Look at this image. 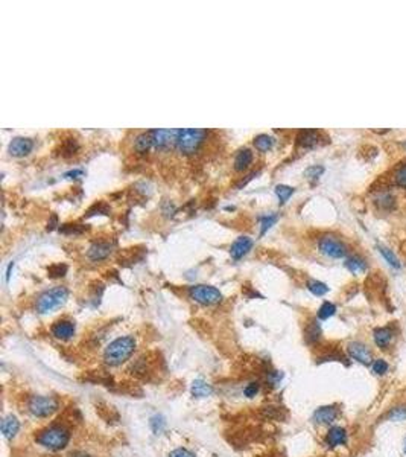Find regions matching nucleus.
Instances as JSON below:
<instances>
[{
  "mask_svg": "<svg viewBox=\"0 0 406 457\" xmlns=\"http://www.w3.org/2000/svg\"><path fill=\"white\" fill-rule=\"evenodd\" d=\"M70 439L72 433L64 424H52L35 433V442L49 451L64 450L69 445Z\"/></svg>",
  "mask_w": 406,
  "mask_h": 457,
  "instance_id": "nucleus-1",
  "label": "nucleus"
},
{
  "mask_svg": "<svg viewBox=\"0 0 406 457\" xmlns=\"http://www.w3.org/2000/svg\"><path fill=\"white\" fill-rule=\"evenodd\" d=\"M136 346H137V341L134 337L131 335L118 337L105 348L104 361L111 368L122 366L123 363H126L132 357V354L136 352Z\"/></svg>",
  "mask_w": 406,
  "mask_h": 457,
  "instance_id": "nucleus-2",
  "label": "nucleus"
},
{
  "mask_svg": "<svg viewBox=\"0 0 406 457\" xmlns=\"http://www.w3.org/2000/svg\"><path fill=\"white\" fill-rule=\"evenodd\" d=\"M205 137H207V131H205V130H200V128L178 130V136H177V145H175V148H177L183 156H194V154L198 153L200 148L203 147Z\"/></svg>",
  "mask_w": 406,
  "mask_h": 457,
  "instance_id": "nucleus-3",
  "label": "nucleus"
},
{
  "mask_svg": "<svg viewBox=\"0 0 406 457\" xmlns=\"http://www.w3.org/2000/svg\"><path fill=\"white\" fill-rule=\"evenodd\" d=\"M67 299H69V290L66 287H55L41 294L37 299L35 308L40 314H47L63 306L67 302Z\"/></svg>",
  "mask_w": 406,
  "mask_h": 457,
  "instance_id": "nucleus-4",
  "label": "nucleus"
},
{
  "mask_svg": "<svg viewBox=\"0 0 406 457\" xmlns=\"http://www.w3.org/2000/svg\"><path fill=\"white\" fill-rule=\"evenodd\" d=\"M28 412L35 417H50L60 410V401L55 396L34 395L26 403Z\"/></svg>",
  "mask_w": 406,
  "mask_h": 457,
  "instance_id": "nucleus-5",
  "label": "nucleus"
},
{
  "mask_svg": "<svg viewBox=\"0 0 406 457\" xmlns=\"http://www.w3.org/2000/svg\"><path fill=\"white\" fill-rule=\"evenodd\" d=\"M187 293L192 300L204 306H211L222 300V293L211 285H192Z\"/></svg>",
  "mask_w": 406,
  "mask_h": 457,
  "instance_id": "nucleus-6",
  "label": "nucleus"
},
{
  "mask_svg": "<svg viewBox=\"0 0 406 457\" xmlns=\"http://www.w3.org/2000/svg\"><path fill=\"white\" fill-rule=\"evenodd\" d=\"M318 249L324 256L332 259H341L347 254L345 244L333 235H323L318 240Z\"/></svg>",
  "mask_w": 406,
  "mask_h": 457,
  "instance_id": "nucleus-7",
  "label": "nucleus"
},
{
  "mask_svg": "<svg viewBox=\"0 0 406 457\" xmlns=\"http://www.w3.org/2000/svg\"><path fill=\"white\" fill-rule=\"evenodd\" d=\"M152 134V142L156 150H167L169 147L177 145V136L178 130H151Z\"/></svg>",
  "mask_w": 406,
  "mask_h": 457,
  "instance_id": "nucleus-8",
  "label": "nucleus"
},
{
  "mask_svg": "<svg viewBox=\"0 0 406 457\" xmlns=\"http://www.w3.org/2000/svg\"><path fill=\"white\" fill-rule=\"evenodd\" d=\"M75 333H76V325L73 320H69V319H60L50 326V334L61 341H69L70 338H73Z\"/></svg>",
  "mask_w": 406,
  "mask_h": 457,
  "instance_id": "nucleus-9",
  "label": "nucleus"
},
{
  "mask_svg": "<svg viewBox=\"0 0 406 457\" xmlns=\"http://www.w3.org/2000/svg\"><path fill=\"white\" fill-rule=\"evenodd\" d=\"M347 352H349V355L353 358V360H356L358 363H361V364H371V361H373V355H371V351L366 348L364 343H359V341H352V343H349V346H347Z\"/></svg>",
  "mask_w": 406,
  "mask_h": 457,
  "instance_id": "nucleus-10",
  "label": "nucleus"
},
{
  "mask_svg": "<svg viewBox=\"0 0 406 457\" xmlns=\"http://www.w3.org/2000/svg\"><path fill=\"white\" fill-rule=\"evenodd\" d=\"M34 148V140L29 137H14L8 147V151L12 157H25Z\"/></svg>",
  "mask_w": 406,
  "mask_h": 457,
  "instance_id": "nucleus-11",
  "label": "nucleus"
},
{
  "mask_svg": "<svg viewBox=\"0 0 406 457\" xmlns=\"http://www.w3.org/2000/svg\"><path fill=\"white\" fill-rule=\"evenodd\" d=\"M295 140H297L298 147L311 150V148H315L317 145H320L321 134L317 130H300Z\"/></svg>",
  "mask_w": 406,
  "mask_h": 457,
  "instance_id": "nucleus-12",
  "label": "nucleus"
},
{
  "mask_svg": "<svg viewBox=\"0 0 406 457\" xmlns=\"http://www.w3.org/2000/svg\"><path fill=\"white\" fill-rule=\"evenodd\" d=\"M111 250L113 244L110 241H94L87 250V256L91 261H102L110 256Z\"/></svg>",
  "mask_w": 406,
  "mask_h": 457,
  "instance_id": "nucleus-13",
  "label": "nucleus"
},
{
  "mask_svg": "<svg viewBox=\"0 0 406 457\" xmlns=\"http://www.w3.org/2000/svg\"><path fill=\"white\" fill-rule=\"evenodd\" d=\"M338 416H339V410L335 406H325V407H320L315 410L314 421L320 425H328V424L335 422Z\"/></svg>",
  "mask_w": 406,
  "mask_h": 457,
  "instance_id": "nucleus-14",
  "label": "nucleus"
},
{
  "mask_svg": "<svg viewBox=\"0 0 406 457\" xmlns=\"http://www.w3.org/2000/svg\"><path fill=\"white\" fill-rule=\"evenodd\" d=\"M253 249V240L248 236H239L230 247V254L235 261L242 259L245 254Z\"/></svg>",
  "mask_w": 406,
  "mask_h": 457,
  "instance_id": "nucleus-15",
  "label": "nucleus"
},
{
  "mask_svg": "<svg viewBox=\"0 0 406 457\" xmlns=\"http://www.w3.org/2000/svg\"><path fill=\"white\" fill-rule=\"evenodd\" d=\"M347 442V431L342 427H332L325 434V444L330 448L344 445Z\"/></svg>",
  "mask_w": 406,
  "mask_h": 457,
  "instance_id": "nucleus-16",
  "label": "nucleus"
},
{
  "mask_svg": "<svg viewBox=\"0 0 406 457\" xmlns=\"http://www.w3.org/2000/svg\"><path fill=\"white\" fill-rule=\"evenodd\" d=\"M18 430H20V422H18V419L15 416L9 415L3 417V421H2V433L8 441L14 439L17 436Z\"/></svg>",
  "mask_w": 406,
  "mask_h": 457,
  "instance_id": "nucleus-17",
  "label": "nucleus"
},
{
  "mask_svg": "<svg viewBox=\"0 0 406 457\" xmlns=\"http://www.w3.org/2000/svg\"><path fill=\"white\" fill-rule=\"evenodd\" d=\"M151 148H154V142H152V134L151 131H145L136 136L134 139V150L139 154H145L148 153Z\"/></svg>",
  "mask_w": 406,
  "mask_h": 457,
  "instance_id": "nucleus-18",
  "label": "nucleus"
},
{
  "mask_svg": "<svg viewBox=\"0 0 406 457\" xmlns=\"http://www.w3.org/2000/svg\"><path fill=\"white\" fill-rule=\"evenodd\" d=\"M374 343L377 348L380 349H386L393 340V330L390 326H383V328H377L374 334H373Z\"/></svg>",
  "mask_w": 406,
  "mask_h": 457,
  "instance_id": "nucleus-19",
  "label": "nucleus"
},
{
  "mask_svg": "<svg viewBox=\"0 0 406 457\" xmlns=\"http://www.w3.org/2000/svg\"><path fill=\"white\" fill-rule=\"evenodd\" d=\"M253 163V151L248 148H242L236 153L235 156V169L242 172L245 169H248L249 165Z\"/></svg>",
  "mask_w": 406,
  "mask_h": 457,
  "instance_id": "nucleus-20",
  "label": "nucleus"
},
{
  "mask_svg": "<svg viewBox=\"0 0 406 457\" xmlns=\"http://www.w3.org/2000/svg\"><path fill=\"white\" fill-rule=\"evenodd\" d=\"M320 338H321V326H320V323L314 319V320H311V322L306 325V330H304V340H306L307 344H314V343H317Z\"/></svg>",
  "mask_w": 406,
  "mask_h": 457,
  "instance_id": "nucleus-21",
  "label": "nucleus"
},
{
  "mask_svg": "<svg viewBox=\"0 0 406 457\" xmlns=\"http://www.w3.org/2000/svg\"><path fill=\"white\" fill-rule=\"evenodd\" d=\"M190 390H192V395L195 398H207V396H210L213 393V387L208 382H205L204 379H195L192 382Z\"/></svg>",
  "mask_w": 406,
  "mask_h": 457,
  "instance_id": "nucleus-22",
  "label": "nucleus"
},
{
  "mask_svg": "<svg viewBox=\"0 0 406 457\" xmlns=\"http://www.w3.org/2000/svg\"><path fill=\"white\" fill-rule=\"evenodd\" d=\"M345 267L355 273V275H359V273H364L366 271V262L365 259H362L361 256H352L345 261Z\"/></svg>",
  "mask_w": 406,
  "mask_h": 457,
  "instance_id": "nucleus-23",
  "label": "nucleus"
},
{
  "mask_svg": "<svg viewBox=\"0 0 406 457\" xmlns=\"http://www.w3.org/2000/svg\"><path fill=\"white\" fill-rule=\"evenodd\" d=\"M274 145V137L268 136V134H259L254 137V147L257 151L260 153H266L273 148Z\"/></svg>",
  "mask_w": 406,
  "mask_h": 457,
  "instance_id": "nucleus-24",
  "label": "nucleus"
},
{
  "mask_svg": "<svg viewBox=\"0 0 406 457\" xmlns=\"http://www.w3.org/2000/svg\"><path fill=\"white\" fill-rule=\"evenodd\" d=\"M377 249H379V253L385 258V261L391 265V267H394V268H400V261L397 259V256L393 253V250H390L388 247H385V246H377Z\"/></svg>",
  "mask_w": 406,
  "mask_h": 457,
  "instance_id": "nucleus-25",
  "label": "nucleus"
},
{
  "mask_svg": "<svg viewBox=\"0 0 406 457\" xmlns=\"http://www.w3.org/2000/svg\"><path fill=\"white\" fill-rule=\"evenodd\" d=\"M78 150H80L78 140H75V139H67V140H64L63 145H61V156H64V157L73 156Z\"/></svg>",
  "mask_w": 406,
  "mask_h": 457,
  "instance_id": "nucleus-26",
  "label": "nucleus"
},
{
  "mask_svg": "<svg viewBox=\"0 0 406 457\" xmlns=\"http://www.w3.org/2000/svg\"><path fill=\"white\" fill-rule=\"evenodd\" d=\"M277 220H279V215L277 213H269L266 216H262L260 218V235H265L276 224Z\"/></svg>",
  "mask_w": 406,
  "mask_h": 457,
  "instance_id": "nucleus-27",
  "label": "nucleus"
},
{
  "mask_svg": "<svg viewBox=\"0 0 406 457\" xmlns=\"http://www.w3.org/2000/svg\"><path fill=\"white\" fill-rule=\"evenodd\" d=\"M85 230H87V226L84 224H63L60 227V232L64 235H81Z\"/></svg>",
  "mask_w": 406,
  "mask_h": 457,
  "instance_id": "nucleus-28",
  "label": "nucleus"
},
{
  "mask_svg": "<svg viewBox=\"0 0 406 457\" xmlns=\"http://www.w3.org/2000/svg\"><path fill=\"white\" fill-rule=\"evenodd\" d=\"M336 313V306L332 303V302H324L321 306H320V309H318V319L320 320H327L328 317H332L333 314Z\"/></svg>",
  "mask_w": 406,
  "mask_h": 457,
  "instance_id": "nucleus-29",
  "label": "nucleus"
},
{
  "mask_svg": "<svg viewBox=\"0 0 406 457\" xmlns=\"http://www.w3.org/2000/svg\"><path fill=\"white\" fill-rule=\"evenodd\" d=\"M307 290L311 291L312 294H315V296H324L325 293L328 291V287L325 285L324 282H320V281H309L307 282Z\"/></svg>",
  "mask_w": 406,
  "mask_h": 457,
  "instance_id": "nucleus-30",
  "label": "nucleus"
},
{
  "mask_svg": "<svg viewBox=\"0 0 406 457\" xmlns=\"http://www.w3.org/2000/svg\"><path fill=\"white\" fill-rule=\"evenodd\" d=\"M294 188H291V186H286V185H279L277 188H276V195L279 197V200H280V203L283 205L286 203L287 200H289V197L294 194Z\"/></svg>",
  "mask_w": 406,
  "mask_h": 457,
  "instance_id": "nucleus-31",
  "label": "nucleus"
},
{
  "mask_svg": "<svg viewBox=\"0 0 406 457\" xmlns=\"http://www.w3.org/2000/svg\"><path fill=\"white\" fill-rule=\"evenodd\" d=\"M260 387H262V384H260V381H251V382H248L246 386H245L244 389V395L246 398H256L257 396V393L260 392Z\"/></svg>",
  "mask_w": 406,
  "mask_h": 457,
  "instance_id": "nucleus-32",
  "label": "nucleus"
},
{
  "mask_svg": "<svg viewBox=\"0 0 406 457\" xmlns=\"http://www.w3.org/2000/svg\"><path fill=\"white\" fill-rule=\"evenodd\" d=\"M47 273L50 278H63L67 273V265L66 264H53L47 268Z\"/></svg>",
  "mask_w": 406,
  "mask_h": 457,
  "instance_id": "nucleus-33",
  "label": "nucleus"
},
{
  "mask_svg": "<svg viewBox=\"0 0 406 457\" xmlns=\"http://www.w3.org/2000/svg\"><path fill=\"white\" fill-rule=\"evenodd\" d=\"M371 368H373V372L376 375H385L388 372V368L390 366H388V363L383 358H377V360L373 361Z\"/></svg>",
  "mask_w": 406,
  "mask_h": 457,
  "instance_id": "nucleus-34",
  "label": "nucleus"
},
{
  "mask_svg": "<svg viewBox=\"0 0 406 457\" xmlns=\"http://www.w3.org/2000/svg\"><path fill=\"white\" fill-rule=\"evenodd\" d=\"M388 419L390 421H406V406H400L393 409L388 413Z\"/></svg>",
  "mask_w": 406,
  "mask_h": 457,
  "instance_id": "nucleus-35",
  "label": "nucleus"
},
{
  "mask_svg": "<svg viewBox=\"0 0 406 457\" xmlns=\"http://www.w3.org/2000/svg\"><path fill=\"white\" fill-rule=\"evenodd\" d=\"M164 427H166V421H164L163 416H154L151 419V428H152V431L156 434H160L163 430H164Z\"/></svg>",
  "mask_w": 406,
  "mask_h": 457,
  "instance_id": "nucleus-36",
  "label": "nucleus"
},
{
  "mask_svg": "<svg viewBox=\"0 0 406 457\" xmlns=\"http://www.w3.org/2000/svg\"><path fill=\"white\" fill-rule=\"evenodd\" d=\"M394 181H396L397 186L406 188V163L405 165H402V167L396 171V174H394Z\"/></svg>",
  "mask_w": 406,
  "mask_h": 457,
  "instance_id": "nucleus-37",
  "label": "nucleus"
},
{
  "mask_svg": "<svg viewBox=\"0 0 406 457\" xmlns=\"http://www.w3.org/2000/svg\"><path fill=\"white\" fill-rule=\"evenodd\" d=\"M280 412H282V409H279V407H265L263 409V415L266 416L268 419H280L282 416H280Z\"/></svg>",
  "mask_w": 406,
  "mask_h": 457,
  "instance_id": "nucleus-38",
  "label": "nucleus"
},
{
  "mask_svg": "<svg viewBox=\"0 0 406 457\" xmlns=\"http://www.w3.org/2000/svg\"><path fill=\"white\" fill-rule=\"evenodd\" d=\"M323 171H324V168L323 167H311L304 171V175H306L307 178H318V177L323 174Z\"/></svg>",
  "mask_w": 406,
  "mask_h": 457,
  "instance_id": "nucleus-39",
  "label": "nucleus"
},
{
  "mask_svg": "<svg viewBox=\"0 0 406 457\" xmlns=\"http://www.w3.org/2000/svg\"><path fill=\"white\" fill-rule=\"evenodd\" d=\"M169 457H197L192 451H189L187 448H177L173 451L169 453Z\"/></svg>",
  "mask_w": 406,
  "mask_h": 457,
  "instance_id": "nucleus-40",
  "label": "nucleus"
},
{
  "mask_svg": "<svg viewBox=\"0 0 406 457\" xmlns=\"http://www.w3.org/2000/svg\"><path fill=\"white\" fill-rule=\"evenodd\" d=\"M64 178H72V180H76V178H81L84 177V171L82 169H73V171H69L63 175Z\"/></svg>",
  "mask_w": 406,
  "mask_h": 457,
  "instance_id": "nucleus-41",
  "label": "nucleus"
},
{
  "mask_svg": "<svg viewBox=\"0 0 406 457\" xmlns=\"http://www.w3.org/2000/svg\"><path fill=\"white\" fill-rule=\"evenodd\" d=\"M69 457H91L90 454H87V453H84V451H73V453H70Z\"/></svg>",
  "mask_w": 406,
  "mask_h": 457,
  "instance_id": "nucleus-42",
  "label": "nucleus"
},
{
  "mask_svg": "<svg viewBox=\"0 0 406 457\" xmlns=\"http://www.w3.org/2000/svg\"><path fill=\"white\" fill-rule=\"evenodd\" d=\"M55 224H56V215H52V221L49 223V226H47V230H52V229L55 227Z\"/></svg>",
  "mask_w": 406,
  "mask_h": 457,
  "instance_id": "nucleus-43",
  "label": "nucleus"
},
{
  "mask_svg": "<svg viewBox=\"0 0 406 457\" xmlns=\"http://www.w3.org/2000/svg\"><path fill=\"white\" fill-rule=\"evenodd\" d=\"M14 267V262L12 264H9V267H8V271H6V281H9V278H11V268Z\"/></svg>",
  "mask_w": 406,
  "mask_h": 457,
  "instance_id": "nucleus-44",
  "label": "nucleus"
},
{
  "mask_svg": "<svg viewBox=\"0 0 406 457\" xmlns=\"http://www.w3.org/2000/svg\"><path fill=\"white\" fill-rule=\"evenodd\" d=\"M405 453H406V442H405Z\"/></svg>",
  "mask_w": 406,
  "mask_h": 457,
  "instance_id": "nucleus-45",
  "label": "nucleus"
}]
</instances>
